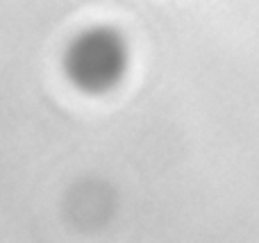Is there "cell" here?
I'll return each instance as SVG.
<instances>
[{
	"label": "cell",
	"mask_w": 259,
	"mask_h": 243,
	"mask_svg": "<svg viewBox=\"0 0 259 243\" xmlns=\"http://www.w3.org/2000/svg\"><path fill=\"white\" fill-rule=\"evenodd\" d=\"M128 44L112 27H91L77 34L64 55V70L80 91L105 93L128 70Z\"/></svg>",
	"instance_id": "cell-1"
}]
</instances>
